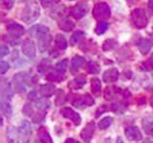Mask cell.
Instances as JSON below:
<instances>
[{
	"label": "cell",
	"mask_w": 153,
	"mask_h": 143,
	"mask_svg": "<svg viewBox=\"0 0 153 143\" xmlns=\"http://www.w3.org/2000/svg\"><path fill=\"white\" fill-rule=\"evenodd\" d=\"M39 14H40V10L38 5L36 2L31 1L27 3L26 7L24 8L21 14V19L24 22L30 24L33 21H36L38 18V16H39Z\"/></svg>",
	"instance_id": "cell-1"
},
{
	"label": "cell",
	"mask_w": 153,
	"mask_h": 143,
	"mask_svg": "<svg viewBox=\"0 0 153 143\" xmlns=\"http://www.w3.org/2000/svg\"><path fill=\"white\" fill-rule=\"evenodd\" d=\"M111 15V11L108 5L105 2H100L96 4L93 9V16L97 19L99 22L105 21Z\"/></svg>",
	"instance_id": "cell-2"
},
{
	"label": "cell",
	"mask_w": 153,
	"mask_h": 143,
	"mask_svg": "<svg viewBox=\"0 0 153 143\" xmlns=\"http://www.w3.org/2000/svg\"><path fill=\"white\" fill-rule=\"evenodd\" d=\"M131 21L137 29H143L147 25V17L143 9H135L131 13Z\"/></svg>",
	"instance_id": "cell-3"
},
{
	"label": "cell",
	"mask_w": 153,
	"mask_h": 143,
	"mask_svg": "<svg viewBox=\"0 0 153 143\" xmlns=\"http://www.w3.org/2000/svg\"><path fill=\"white\" fill-rule=\"evenodd\" d=\"M18 133L20 136V139L23 143H29L32 135V127L31 124L27 120H23L19 126L18 129Z\"/></svg>",
	"instance_id": "cell-4"
},
{
	"label": "cell",
	"mask_w": 153,
	"mask_h": 143,
	"mask_svg": "<svg viewBox=\"0 0 153 143\" xmlns=\"http://www.w3.org/2000/svg\"><path fill=\"white\" fill-rule=\"evenodd\" d=\"M60 113L64 117L68 118V119H70V120L73 121L75 125H79L80 124V122H81L80 116L78 113H76L74 110H72L71 108H68V107L62 108Z\"/></svg>",
	"instance_id": "cell-5"
},
{
	"label": "cell",
	"mask_w": 153,
	"mask_h": 143,
	"mask_svg": "<svg viewBox=\"0 0 153 143\" xmlns=\"http://www.w3.org/2000/svg\"><path fill=\"white\" fill-rule=\"evenodd\" d=\"M22 52L23 54L26 56L33 58V57L36 56V46L35 43L30 39H26L23 42L22 45Z\"/></svg>",
	"instance_id": "cell-6"
},
{
	"label": "cell",
	"mask_w": 153,
	"mask_h": 143,
	"mask_svg": "<svg viewBox=\"0 0 153 143\" xmlns=\"http://www.w3.org/2000/svg\"><path fill=\"white\" fill-rule=\"evenodd\" d=\"M87 10H88L87 5L84 3H80L71 10V15L75 19H80L81 17H83L86 14Z\"/></svg>",
	"instance_id": "cell-7"
},
{
	"label": "cell",
	"mask_w": 153,
	"mask_h": 143,
	"mask_svg": "<svg viewBox=\"0 0 153 143\" xmlns=\"http://www.w3.org/2000/svg\"><path fill=\"white\" fill-rule=\"evenodd\" d=\"M124 133H126V136L128 140H141L143 137L142 133L135 126L127 127Z\"/></svg>",
	"instance_id": "cell-8"
},
{
	"label": "cell",
	"mask_w": 153,
	"mask_h": 143,
	"mask_svg": "<svg viewBox=\"0 0 153 143\" xmlns=\"http://www.w3.org/2000/svg\"><path fill=\"white\" fill-rule=\"evenodd\" d=\"M7 30L9 32V33L13 36L16 37H20L24 32H25V30H24V27H22L21 25H19L17 23H11L7 26Z\"/></svg>",
	"instance_id": "cell-9"
},
{
	"label": "cell",
	"mask_w": 153,
	"mask_h": 143,
	"mask_svg": "<svg viewBox=\"0 0 153 143\" xmlns=\"http://www.w3.org/2000/svg\"><path fill=\"white\" fill-rule=\"evenodd\" d=\"M14 88L17 92H25L26 90V79L23 74H17L13 77Z\"/></svg>",
	"instance_id": "cell-10"
},
{
	"label": "cell",
	"mask_w": 153,
	"mask_h": 143,
	"mask_svg": "<svg viewBox=\"0 0 153 143\" xmlns=\"http://www.w3.org/2000/svg\"><path fill=\"white\" fill-rule=\"evenodd\" d=\"M118 78H119V72L115 68H111L107 71H105L102 75V79L104 82H106V83L115 82V81L118 80Z\"/></svg>",
	"instance_id": "cell-11"
},
{
	"label": "cell",
	"mask_w": 153,
	"mask_h": 143,
	"mask_svg": "<svg viewBox=\"0 0 153 143\" xmlns=\"http://www.w3.org/2000/svg\"><path fill=\"white\" fill-rule=\"evenodd\" d=\"M94 132H95V123L90 122L84 127V129H82V131L80 132V136L83 140L89 141L91 138H92Z\"/></svg>",
	"instance_id": "cell-12"
},
{
	"label": "cell",
	"mask_w": 153,
	"mask_h": 143,
	"mask_svg": "<svg viewBox=\"0 0 153 143\" xmlns=\"http://www.w3.org/2000/svg\"><path fill=\"white\" fill-rule=\"evenodd\" d=\"M52 38L49 33L47 35H42L37 36V43H38V49L40 52H44L51 43Z\"/></svg>",
	"instance_id": "cell-13"
},
{
	"label": "cell",
	"mask_w": 153,
	"mask_h": 143,
	"mask_svg": "<svg viewBox=\"0 0 153 143\" xmlns=\"http://www.w3.org/2000/svg\"><path fill=\"white\" fill-rule=\"evenodd\" d=\"M13 97V91L11 89V85L9 83L1 84V100L10 101Z\"/></svg>",
	"instance_id": "cell-14"
},
{
	"label": "cell",
	"mask_w": 153,
	"mask_h": 143,
	"mask_svg": "<svg viewBox=\"0 0 153 143\" xmlns=\"http://www.w3.org/2000/svg\"><path fill=\"white\" fill-rule=\"evenodd\" d=\"M56 92V87L53 84H44L39 88V94L44 97H49Z\"/></svg>",
	"instance_id": "cell-15"
},
{
	"label": "cell",
	"mask_w": 153,
	"mask_h": 143,
	"mask_svg": "<svg viewBox=\"0 0 153 143\" xmlns=\"http://www.w3.org/2000/svg\"><path fill=\"white\" fill-rule=\"evenodd\" d=\"M59 27L64 32H70L74 29L75 23L69 18H62L59 21Z\"/></svg>",
	"instance_id": "cell-16"
},
{
	"label": "cell",
	"mask_w": 153,
	"mask_h": 143,
	"mask_svg": "<svg viewBox=\"0 0 153 143\" xmlns=\"http://www.w3.org/2000/svg\"><path fill=\"white\" fill-rule=\"evenodd\" d=\"M138 48L143 55H146L151 49V42L146 38H141L138 42Z\"/></svg>",
	"instance_id": "cell-17"
},
{
	"label": "cell",
	"mask_w": 153,
	"mask_h": 143,
	"mask_svg": "<svg viewBox=\"0 0 153 143\" xmlns=\"http://www.w3.org/2000/svg\"><path fill=\"white\" fill-rule=\"evenodd\" d=\"M111 110L117 114H123L127 110V104L123 101L114 103L111 105Z\"/></svg>",
	"instance_id": "cell-18"
},
{
	"label": "cell",
	"mask_w": 153,
	"mask_h": 143,
	"mask_svg": "<svg viewBox=\"0 0 153 143\" xmlns=\"http://www.w3.org/2000/svg\"><path fill=\"white\" fill-rule=\"evenodd\" d=\"M86 81L84 78L82 77H76L75 78L74 80L70 81L68 83V87L72 90H79V89H81L85 85Z\"/></svg>",
	"instance_id": "cell-19"
},
{
	"label": "cell",
	"mask_w": 153,
	"mask_h": 143,
	"mask_svg": "<svg viewBox=\"0 0 153 143\" xmlns=\"http://www.w3.org/2000/svg\"><path fill=\"white\" fill-rule=\"evenodd\" d=\"M38 137L41 143H53L52 137L50 136L49 133L46 131V129L44 127H41L38 130Z\"/></svg>",
	"instance_id": "cell-20"
},
{
	"label": "cell",
	"mask_w": 153,
	"mask_h": 143,
	"mask_svg": "<svg viewBox=\"0 0 153 143\" xmlns=\"http://www.w3.org/2000/svg\"><path fill=\"white\" fill-rule=\"evenodd\" d=\"M143 127L147 135L153 137V117H146L143 120Z\"/></svg>",
	"instance_id": "cell-21"
},
{
	"label": "cell",
	"mask_w": 153,
	"mask_h": 143,
	"mask_svg": "<svg viewBox=\"0 0 153 143\" xmlns=\"http://www.w3.org/2000/svg\"><path fill=\"white\" fill-rule=\"evenodd\" d=\"M84 58L82 56H79V55H76L75 56L73 59H72V69H73L74 71H78L81 66H82L84 64Z\"/></svg>",
	"instance_id": "cell-22"
},
{
	"label": "cell",
	"mask_w": 153,
	"mask_h": 143,
	"mask_svg": "<svg viewBox=\"0 0 153 143\" xmlns=\"http://www.w3.org/2000/svg\"><path fill=\"white\" fill-rule=\"evenodd\" d=\"M56 47L59 48V50H65L67 48V41L65 39V37L61 35H57L56 36Z\"/></svg>",
	"instance_id": "cell-23"
},
{
	"label": "cell",
	"mask_w": 153,
	"mask_h": 143,
	"mask_svg": "<svg viewBox=\"0 0 153 143\" xmlns=\"http://www.w3.org/2000/svg\"><path fill=\"white\" fill-rule=\"evenodd\" d=\"M100 88H102V84H100L99 78L95 77L91 79V90H92L93 94H98L100 92Z\"/></svg>",
	"instance_id": "cell-24"
},
{
	"label": "cell",
	"mask_w": 153,
	"mask_h": 143,
	"mask_svg": "<svg viewBox=\"0 0 153 143\" xmlns=\"http://www.w3.org/2000/svg\"><path fill=\"white\" fill-rule=\"evenodd\" d=\"M109 25L106 21H100V22H98L97 26H96V29H95V32L97 35H102L105 32L107 31Z\"/></svg>",
	"instance_id": "cell-25"
},
{
	"label": "cell",
	"mask_w": 153,
	"mask_h": 143,
	"mask_svg": "<svg viewBox=\"0 0 153 143\" xmlns=\"http://www.w3.org/2000/svg\"><path fill=\"white\" fill-rule=\"evenodd\" d=\"M84 37V32H81V31H78L73 33V35L71 36V39H70V42H71V45H76L78 44V43Z\"/></svg>",
	"instance_id": "cell-26"
},
{
	"label": "cell",
	"mask_w": 153,
	"mask_h": 143,
	"mask_svg": "<svg viewBox=\"0 0 153 143\" xmlns=\"http://www.w3.org/2000/svg\"><path fill=\"white\" fill-rule=\"evenodd\" d=\"M118 92L117 88L115 87H107L104 91V98L106 100H112L115 95H116V93Z\"/></svg>",
	"instance_id": "cell-27"
},
{
	"label": "cell",
	"mask_w": 153,
	"mask_h": 143,
	"mask_svg": "<svg viewBox=\"0 0 153 143\" xmlns=\"http://www.w3.org/2000/svg\"><path fill=\"white\" fill-rule=\"evenodd\" d=\"M62 75H63V74L60 73V72H52V73L46 74L45 78L49 81H59L62 78Z\"/></svg>",
	"instance_id": "cell-28"
},
{
	"label": "cell",
	"mask_w": 153,
	"mask_h": 143,
	"mask_svg": "<svg viewBox=\"0 0 153 143\" xmlns=\"http://www.w3.org/2000/svg\"><path fill=\"white\" fill-rule=\"evenodd\" d=\"M1 111L6 116H10L12 114V107L9 104V101L1 100Z\"/></svg>",
	"instance_id": "cell-29"
},
{
	"label": "cell",
	"mask_w": 153,
	"mask_h": 143,
	"mask_svg": "<svg viewBox=\"0 0 153 143\" xmlns=\"http://www.w3.org/2000/svg\"><path fill=\"white\" fill-rule=\"evenodd\" d=\"M113 121V118L111 116H106V117H104L103 119H102L99 124H98V126L100 129H102V130H104V129H106L108 128L110 125H111V123Z\"/></svg>",
	"instance_id": "cell-30"
},
{
	"label": "cell",
	"mask_w": 153,
	"mask_h": 143,
	"mask_svg": "<svg viewBox=\"0 0 153 143\" xmlns=\"http://www.w3.org/2000/svg\"><path fill=\"white\" fill-rule=\"evenodd\" d=\"M100 66L98 65V63H96L94 61H91L87 64V72L90 74H98L100 73Z\"/></svg>",
	"instance_id": "cell-31"
},
{
	"label": "cell",
	"mask_w": 153,
	"mask_h": 143,
	"mask_svg": "<svg viewBox=\"0 0 153 143\" xmlns=\"http://www.w3.org/2000/svg\"><path fill=\"white\" fill-rule=\"evenodd\" d=\"M67 67H68V60L67 59H63L59 62H57L56 65V69L57 72H60V73L63 74L64 72L66 71Z\"/></svg>",
	"instance_id": "cell-32"
},
{
	"label": "cell",
	"mask_w": 153,
	"mask_h": 143,
	"mask_svg": "<svg viewBox=\"0 0 153 143\" xmlns=\"http://www.w3.org/2000/svg\"><path fill=\"white\" fill-rule=\"evenodd\" d=\"M117 45V42L113 40V39H107V40H105L104 43H103V45H102V49L104 51H110V50H112L113 48H115Z\"/></svg>",
	"instance_id": "cell-33"
},
{
	"label": "cell",
	"mask_w": 153,
	"mask_h": 143,
	"mask_svg": "<svg viewBox=\"0 0 153 143\" xmlns=\"http://www.w3.org/2000/svg\"><path fill=\"white\" fill-rule=\"evenodd\" d=\"M51 102L48 99H42V100H38V101L36 103V108L40 109V110H46L50 107Z\"/></svg>",
	"instance_id": "cell-34"
},
{
	"label": "cell",
	"mask_w": 153,
	"mask_h": 143,
	"mask_svg": "<svg viewBox=\"0 0 153 143\" xmlns=\"http://www.w3.org/2000/svg\"><path fill=\"white\" fill-rule=\"evenodd\" d=\"M36 31V35L37 36L39 35H47V33H49V29L45 26H42V25H37L35 27Z\"/></svg>",
	"instance_id": "cell-35"
},
{
	"label": "cell",
	"mask_w": 153,
	"mask_h": 143,
	"mask_svg": "<svg viewBox=\"0 0 153 143\" xmlns=\"http://www.w3.org/2000/svg\"><path fill=\"white\" fill-rule=\"evenodd\" d=\"M142 69L143 71H152L153 70V59L150 58L146 60V62H143L142 64Z\"/></svg>",
	"instance_id": "cell-36"
},
{
	"label": "cell",
	"mask_w": 153,
	"mask_h": 143,
	"mask_svg": "<svg viewBox=\"0 0 153 143\" xmlns=\"http://www.w3.org/2000/svg\"><path fill=\"white\" fill-rule=\"evenodd\" d=\"M46 116V113L45 112H39V113H37L36 114V116L33 117V121L35 122V123H39L41 122L43 119H44Z\"/></svg>",
	"instance_id": "cell-37"
},
{
	"label": "cell",
	"mask_w": 153,
	"mask_h": 143,
	"mask_svg": "<svg viewBox=\"0 0 153 143\" xmlns=\"http://www.w3.org/2000/svg\"><path fill=\"white\" fill-rule=\"evenodd\" d=\"M82 97H83L84 106H92V105L95 104V100L93 99V97H91L89 94H85V95H82Z\"/></svg>",
	"instance_id": "cell-38"
},
{
	"label": "cell",
	"mask_w": 153,
	"mask_h": 143,
	"mask_svg": "<svg viewBox=\"0 0 153 143\" xmlns=\"http://www.w3.org/2000/svg\"><path fill=\"white\" fill-rule=\"evenodd\" d=\"M59 2V0H41V5L43 7H51V6H54L56 3Z\"/></svg>",
	"instance_id": "cell-39"
},
{
	"label": "cell",
	"mask_w": 153,
	"mask_h": 143,
	"mask_svg": "<svg viewBox=\"0 0 153 143\" xmlns=\"http://www.w3.org/2000/svg\"><path fill=\"white\" fill-rule=\"evenodd\" d=\"M10 66L7 62L5 61H1V63H0V72H1V74H5L6 72L9 70Z\"/></svg>",
	"instance_id": "cell-40"
},
{
	"label": "cell",
	"mask_w": 153,
	"mask_h": 143,
	"mask_svg": "<svg viewBox=\"0 0 153 143\" xmlns=\"http://www.w3.org/2000/svg\"><path fill=\"white\" fill-rule=\"evenodd\" d=\"M2 3L5 8L7 10H10L13 8V4H14V0H2Z\"/></svg>",
	"instance_id": "cell-41"
},
{
	"label": "cell",
	"mask_w": 153,
	"mask_h": 143,
	"mask_svg": "<svg viewBox=\"0 0 153 143\" xmlns=\"http://www.w3.org/2000/svg\"><path fill=\"white\" fill-rule=\"evenodd\" d=\"M23 113L25 114L26 116H31V114L33 113V108L29 104H26L25 106H24V108H23Z\"/></svg>",
	"instance_id": "cell-42"
},
{
	"label": "cell",
	"mask_w": 153,
	"mask_h": 143,
	"mask_svg": "<svg viewBox=\"0 0 153 143\" xmlns=\"http://www.w3.org/2000/svg\"><path fill=\"white\" fill-rule=\"evenodd\" d=\"M9 54V48L5 45H2L1 48H0V57L3 58V57Z\"/></svg>",
	"instance_id": "cell-43"
},
{
	"label": "cell",
	"mask_w": 153,
	"mask_h": 143,
	"mask_svg": "<svg viewBox=\"0 0 153 143\" xmlns=\"http://www.w3.org/2000/svg\"><path fill=\"white\" fill-rule=\"evenodd\" d=\"M107 110V108L106 107H104V106H102L100 108H99L98 110H97V112H96V117H99L100 116H102V114L106 111Z\"/></svg>",
	"instance_id": "cell-44"
},
{
	"label": "cell",
	"mask_w": 153,
	"mask_h": 143,
	"mask_svg": "<svg viewBox=\"0 0 153 143\" xmlns=\"http://www.w3.org/2000/svg\"><path fill=\"white\" fill-rule=\"evenodd\" d=\"M64 143H79V141H76V139H73V138H68V139H66Z\"/></svg>",
	"instance_id": "cell-45"
},
{
	"label": "cell",
	"mask_w": 153,
	"mask_h": 143,
	"mask_svg": "<svg viewBox=\"0 0 153 143\" xmlns=\"http://www.w3.org/2000/svg\"><path fill=\"white\" fill-rule=\"evenodd\" d=\"M36 93H31V94H29V99H32V100H33V99H36Z\"/></svg>",
	"instance_id": "cell-46"
},
{
	"label": "cell",
	"mask_w": 153,
	"mask_h": 143,
	"mask_svg": "<svg viewBox=\"0 0 153 143\" xmlns=\"http://www.w3.org/2000/svg\"><path fill=\"white\" fill-rule=\"evenodd\" d=\"M148 8L153 13V0H149V2H148Z\"/></svg>",
	"instance_id": "cell-47"
},
{
	"label": "cell",
	"mask_w": 153,
	"mask_h": 143,
	"mask_svg": "<svg viewBox=\"0 0 153 143\" xmlns=\"http://www.w3.org/2000/svg\"><path fill=\"white\" fill-rule=\"evenodd\" d=\"M150 105H151V107H152V109H153V95L150 97Z\"/></svg>",
	"instance_id": "cell-48"
},
{
	"label": "cell",
	"mask_w": 153,
	"mask_h": 143,
	"mask_svg": "<svg viewBox=\"0 0 153 143\" xmlns=\"http://www.w3.org/2000/svg\"><path fill=\"white\" fill-rule=\"evenodd\" d=\"M143 143H153V142L151 140H149V139H146V141L143 142Z\"/></svg>",
	"instance_id": "cell-49"
},
{
	"label": "cell",
	"mask_w": 153,
	"mask_h": 143,
	"mask_svg": "<svg viewBox=\"0 0 153 143\" xmlns=\"http://www.w3.org/2000/svg\"><path fill=\"white\" fill-rule=\"evenodd\" d=\"M152 42H153V35H152Z\"/></svg>",
	"instance_id": "cell-50"
},
{
	"label": "cell",
	"mask_w": 153,
	"mask_h": 143,
	"mask_svg": "<svg viewBox=\"0 0 153 143\" xmlns=\"http://www.w3.org/2000/svg\"><path fill=\"white\" fill-rule=\"evenodd\" d=\"M152 29H153V27H152Z\"/></svg>",
	"instance_id": "cell-51"
}]
</instances>
